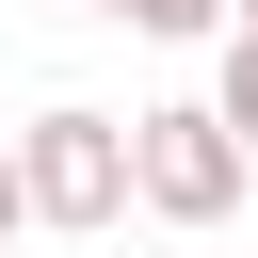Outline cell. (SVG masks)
I'll return each instance as SVG.
<instances>
[{"instance_id": "277c9868", "label": "cell", "mask_w": 258, "mask_h": 258, "mask_svg": "<svg viewBox=\"0 0 258 258\" xmlns=\"http://www.w3.org/2000/svg\"><path fill=\"white\" fill-rule=\"evenodd\" d=\"M242 0H129V32H161V48H194V32H226Z\"/></svg>"}, {"instance_id": "8992f818", "label": "cell", "mask_w": 258, "mask_h": 258, "mask_svg": "<svg viewBox=\"0 0 258 258\" xmlns=\"http://www.w3.org/2000/svg\"><path fill=\"white\" fill-rule=\"evenodd\" d=\"M81 16H129V0H81Z\"/></svg>"}, {"instance_id": "52a82bcc", "label": "cell", "mask_w": 258, "mask_h": 258, "mask_svg": "<svg viewBox=\"0 0 258 258\" xmlns=\"http://www.w3.org/2000/svg\"><path fill=\"white\" fill-rule=\"evenodd\" d=\"M242 48H258V0H242Z\"/></svg>"}, {"instance_id": "7a4b0ae2", "label": "cell", "mask_w": 258, "mask_h": 258, "mask_svg": "<svg viewBox=\"0 0 258 258\" xmlns=\"http://www.w3.org/2000/svg\"><path fill=\"white\" fill-rule=\"evenodd\" d=\"M129 177H145L161 226H226L258 161H242V129H226L210 97H177V113H129Z\"/></svg>"}, {"instance_id": "3957f363", "label": "cell", "mask_w": 258, "mask_h": 258, "mask_svg": "<svg viewBox=\"0 0 258 258\" xmlns=\"http://www.w3.org/2000/svg\"><path fill=\"white\" fill-rule=\"evenodd\" d=\"M210 113H226V129H242V161H258V48H242V32H226V81H210Z\"/></svg>"}, {"instance_id": "5b68a950", "label": "cell", "mask_w": 258, "mask_h": 258, "mask_svg": "<svg viewBox=\"0 0 258 258\" xmlns=\"http://www.w3.org/2000/svg\"><path fill=\"white\" fill-rule=\"evenodd\" d=\"M16 226H32V177H16V145H0V242H16Z\"/></svg>"}, {"instance_id": "6da1fadb", "label": "cell", "mask_w": 258, "mask_h": 258, "mask_svg": "<svg viewBox=\"0 0 258 258\" xmlns=\"http://www.w3.org/2000/svg\"><path fill=\"white\" fill-rule=\"evenodd\" d=\"M16 177H32V226H113V210H145L129 113H81V97H48V113L16 129Z\"/></svg>"}]
</instances>
